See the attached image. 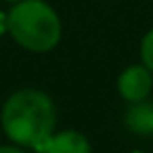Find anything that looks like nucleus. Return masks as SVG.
Listing matches in <instances>:
<instances>
[{"instance_id":"obj_1","label":"nucleus","mask_w":153,"mask_h":153,"mask_svg":"<svg viewBox=\"0 0 153 153\" xmlns=\"http://www.w3.org/2000/svg\"><path fill=\"white\" fill-rule=\"evenodd\" d=\"M57 126V107L42 88L25 86L13 90L0 109V128L9 143L38 149Z\"/></svg>"},{"instance_id":"obj_2","label":"nucleus","mask_w":153,"mask_h":153,"mask_svg":"<svg viewBox=\"0 0 153 153\" xmlns=\"http://www.w3.org/2000/svg\"><path fill=\"white\" fill-rule=\"evenodd\" d=\"M11 40L34 55L55 51L63 38V21L46 0H19L7 11Z\"/></svg>"},{"instance_id":"obj_3","label":"nucleus","mask_w":153,"mask_h":153,"mask_svg":"<svg viewBox=\"0 0 153 153\" xmlns=\"http://www.w3.org/2000/svg\"><path fill=\"white\" fill-rule=\"evenodd\" d=\"M115 90L126 103H140L147 101L153 92V74L143 65L134 63L120 71L115 80Z\"/></svg>"},{"instance_id":"obj_4","label":"nucleus","mask_w":153,"mask_h":153,"mask_svg":"<svg viewBox=\"0 0 153 153\" xmlns=\"http://www.w3.org/2000/svg\"><path fill=\"white\" fill-rule=\"evenodd\" d=\"M36 153H92V147L80 130H59L53 132Z\"/></svg>"},{"instance_id":"obj_5","label":"nucleus","mask_w":153,"mask_h":153,"mask_svg":"<svg viewBox=\"0 0 153 153\" xmlns=\"http://www.w3.org/2000/svg\"><path fill=\"white\" fill-rule=\"evenodd\" d=\"M124 126L132 134L151 136L153 134V103H149V99L140 103H128V109L124 113Z\"/></svg>"},{"instance_id":"obj_6","label":"nucleus","mask_w":153,"mask_h":153,"mask_svg":"<svg viewBox=\"0 0 153 153\" xmlns=\"http://www.w3.org/2000/svg\"><path fill=\"white\" fill-rule=\"evenodd\" d=\"M138 55H140V63L153 74V27L145 32V36L140 38L138 44Z\"/></svg>"},{"instance_id":"obj_7","label":"nucleus","mask_w":153,"mask_h":153,"mask_svg":"<svg viewBox=\"0 0 153 153\" xmlns=\"http://www.w3.org/2000/svg\"><path fill=\"white\" fill-rule=\"evenodd\" d=\"M0 153H27V149H23L15 143H7V145H0Z\"/></svg>"},{"instance_id":"obj_8","label":"nucleus","mask_w":153,"mask_h":153,"mask_svg":"<svg viewBox=\"0 0 153 153\" xmlns=\"http://www.w3.org/2000/svg\"><path fill=\"white\" fill-rule=\"evenodd\" d=\"M4 34H9V19H7V11H0V38Z\"/></svg>"},{"instance_id":"obj_9","label":"nucleus","mask_w":153,"mask_h":153,"mask_svg":"<svg viewBox=\"0 0 153 153\" xmlns=\"http://www.w3.org/2000/svg\"><path fill=\"white\" fill-rule=\"evenodd\" d=\"M0 2H7V4H15V2H19V0H0Z\"/></svg>"},{"instance_id":"obj_10","label":"nucleus","mask_w":153,"mask_h":153,"mask_svg":"<svg viewBox=\"0 0 153 153\" xmlns=\"http://www.w3.org/2000/svg\"><path fill=\"white\" fill-rule=\"evenodd\" d=\"M130 153H145V151H140V149H134V151H130Z\"/></svg>"}]
</instances>
